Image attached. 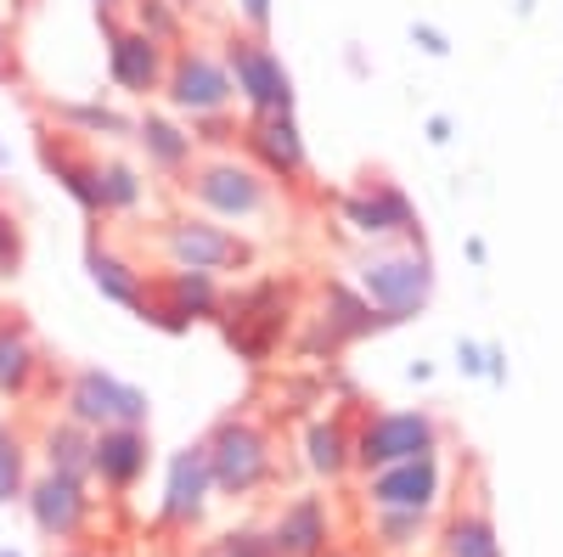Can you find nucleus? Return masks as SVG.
<instances>
[{
    "mask_svg": "<svg viewBox=\"0 0 563 557\" xmlns=\"http://www.w3.org/2000/svg\"><path fill=\"white\" fill-rule=\"evenodd\" d=\"M299 282L294 276H260V282L225 288L214 327L225 338V349L249 360V366H271V355L282 349V338H294L299 327Z\"/></svg>",
    "mask_w": 563,
    "mask_h": 557,
    "instance_id": "f257e3e1",
    "label": "nucleus"
},
{
    "mask_svg": "<svg viewBox=\"0 0 563 557\" xmlns=\"http://www.w3.org/2000/svg\"><path fill=\"white\" fill-rule=\"evenodd\" d=\"M350 282L389 327H406V321H417L434 304V259H429V248H400V243L361 248Z\"/></svg>",
    "mask_w": 563,
    "mask_h": 557,
    "instance_id": "f03ea898",
    "label": "nucleus"
},
{
    "mask_svg": "<svg viewBox=\"0 0 563 557\" xmlns=\"http://www.w3.org/2000/svg\"><path fill=\"white\" fill-rule=\"evenodd\" d=\"M180 192H186V203H192L198 214L225 220V225H249V220H265L276 209V180H265L238 153L198 158L192 169L180 175Z\"/></svg>",
    "mask_w": 563,
    "mask_h": 557,
    "instance_id": "7ed1b4c3",
    "label": "nucleus"
},
{
    "mask_svg": "<svg viewBox=\"0 0 563 557\" xmlns=\"http://www.w3.org/2000/svg\"><path fill=\"white\" fill-rule=\"evenodd\" d=\"M203 450H209L214 495L249 501V495H260L276 479V439H271V428L260 423L254 411L220 416V423L209 428V439H203Z\"/></svg>",
    "mask_w": 563,
    "mask_h": 557,
    "instance_id": "20e7f679",
    "label": "nucleus"
},
{
    "mask_svg": "<svg viewBox=\"0 0 563 557\" xmlns=\"http://www.w3.org/2000/svg\"><path fill=\"white\" fill-rule=\"evenodd\" d=\"M339 220H344L350 237L366 243V248H384V243L429 248L422 220H417V203L406 198V186L389 180V175H361V186L339 192Z\"/></svg>",
    "mask_w": 563,
    "mask_h": 557,
    "instance_id": "39448f33",
    "label": "nucleus"
},
{
    "mask_svg": "<svg viewBox=\"0 0 563 557\" xmlns=\"http://www.w3.org/2000/svg\"><path fill=\"white\" fill-rule=\"evenodd\" d=\"M153 248L164 254V265L180 270H214V276H243L254 270L260 248L243 237L238 225L209 220V214H175L153 231Z\"/></svg>",
    "mask_w": 563,
    "mask_h": 557,
    "instance_id": "423d86ee",
    "label": "nucleus"
},
{
    "mask_svg": "<svg viewBox=\"0 0 563 557\" xmlns=\"http://www.w3.org/2000/svg\"><path fill=\"white\" fill-rule=\"evenodd\" d=\"M164 108L175 119H214V113H231L238 102V85L225 74V57L214 45H175L169 52V74H164Z\"/></svg>",
    "mask_w": 563,
    "mask_h": 557,
    "instance_id": "0eeeda50",
    "label": "nucleus"
},
{
    "mask_svg": "<svg viewBox=\"0 0 563 557\" xmlns=\"http://www.w3.org/2000/svg\"><path fill=\"white\" fill-rule=\"evenodd\" d=\"M63 416L79 428H147L153 416V400L147 389L124 383L119 371H102V366H79L68 389H63Z\"/></svg>",
    "mask_w": 563,
    "mask_h": 557,
    "instance_id": "6e6552de",
    "label": "nucleus"
},
{
    "mask_svg": "<svg viewBox=\"0 0 563 557\" xmlns=\"http://www.w3.org/2000/svg\"><path fill=\"white\" fill-rule=\"evenodd\" d=\"M434 450H445V428L434 411H366L355 428V474L395 468V461Z\"/></svg>",
    "mask_w": 563,
    "mask_h": 557,
    "instance_id": "1a4fd4ad",
    "label": "nucleus"
},
{
    "mask_svg": "<svg viewBox=\"0 0 563 557\" xmlns=\"http://www.w3.org/2000/svg\"><path fill=\"white\" fill-rule=\"evenodd\" d=\"M220 57H225V74H231V85H238V102L249 113H294L299 108L294 74L271 52L265 34H225Z\"/></svg>",
    "mask_w": 563,
    "mask_h": 557,
    "instance_id": "9d476101",
    "label": "nucleus"
},
{
    "mask_svg": "<svg viewBox=\"0 0 563 557\" xmlns=\"http://www.w3.org/2000/svg\"><path fill=\"white\" fill-rule=\"evenodd\" d=\"M97 29H102V45H108V79H113V90L153 102L164 90V74H169V45H158L141 29H130L124 12H97Z\"/></svg>",
    "mask_w": 563,
    "mask_h": 557,
    "instance_id": "9b49d317",
    "label": "nucleus"
},
{
    "mask_svg": "<svg viewBox=\"0 0 563 557\" xmlns=\"http://www.w3.org/2000/svg\"><path fill=\"white\" fill-rule=\"evenodd\" d=\"M238 147L276 186H294L310 175V147H305V130L294 113H249V124L238 130Z\"/></svg>",
    "mask_w": 563,
    "mask_h": 557,
    "instance_id": "f8f14e48",
    "label": "nucleus"
},
{
    "mask_svg": "<svg viewBox=\"0 0 563 557\" xmlns=\"http://www.w3.org/2000/svg\"><path fill=\"white\" fill-rule=\"evenodd\" d=\"M23 506H29V519H34V530H40L45 541H52V546H68V541L85 535L90 513H97V495H90V479L40 474V479H29Z\"/></svg>",
    "mask_w": 563,
    "mask_h": 557,
    "instance_id": "ddd939ff",
    "label": "nucleus"
},
{
    "mask_svg": "<svg viewBox=\"0 0 563 557\" xmlns=\"http://www.w3.org/2000/svg\"><path fill=\"white\" fill-rule=\"evenodd\" d=\"M366 506H400V513H434L445 501V456H411L395 468H372L361 474Z\"/></svg>",
    "mask_w": 563,
    "mask_h": 557,
    "instance_id": "4468645a",
    "label": "nucleus"
},
{
    "mask_svg": "<svg viewBox=\"0 0 563 557\" xmlns=\"http://www.w3.org/2000/svg\"><path fill=\"white\" fill-rule=\"evenodd\" d=\"M214 506V474H209V450L180 445L164 468V495H158V524L164 530H198Z\"/></svg>",
    "mask_w": 563,
    "mask_h": 557,
    "instance_id": "2eb2a0df",
    "label": "nucleus"
},
{
    "mask_svg": "<svg viewBox=\"0 0 563 557\" xmlns=\"http://www.w3.org/2000/svg\"><path fill=\"white\" fill-rule=\"evenodd\" d=\"M147 468H153L147 428H97L90 434V479H97L102 490L124 495V490H135L141 479H147Z\"/></svg>",
    "mask_w": 563,
    "mask_h": 557,
    "instance_id": "dca6fc26",
    "label": "nucleus"
},
{
    "mask_svg": "<svg viewBox=\"0 0 563 557\" xmlns=\"http://www.w3.org/2000/svg\"><path fill=\"white\" fill-rule=\"evenodd\" d=\"M130 142L141 147V158H147V169H158V175H169V180H180L186 169L198 164V135H192V124L186 119H175L169 108L164 113H141L135 119V130H130Z\"/></svg>",
    "mask_w": 563,
    "mask_h": 557,
    "instance_id": "f3484780",
    "label": "nucleus"
},
{
    "mask_svg": "<svg viewBox=\"0 0 563 557\" xmlns=\"http://www.w3.org/2000/svg\"><path fill=\"white\" fill-rule=\"evenodd\" d=\"M40 164L45 175H52L63 192L90 214V220H102V198H97V158H90L68 130H40Z\"/></svg>",
    "mask_w": 563,
    "mask_h": 557,
    "instance_id": "a211bd4d",
    "label": "nucleus"
},
{
    "mask_svg": "<svg viewBox=\"0 0 563 557\" xmlns=\"http://www.w3.org/2000/svg\"><path fill=\"white\" fill-rule=\"evenodd\" d=\"M271 541H276L282 557H327L333 552V513H327V495L282 501V513L271 519Z\"/></svg>",
    "mask_w": 563,
    "mask_h": 557,
    "instance_id": "6ab92c4d",
    "label": "nucleus"
},
{
    "mask_svg": "<svg viewBox=\"0 0 563 557\" xmlns=\"http://www.w3.org/2000/svg\"><path fill=\"white\" fill-rule=\"evenodd\" d=\"M327 333H333L344 349L350 344H361V338H378V333H389V321L372 310L366 299H361V288L355 282H344V276H333V282H321V293H316V310H310Z\"/></svg>",
    "mask_w": 563,
    "mask_h": 557,
    "instance_id": "aec40b11",
    "label": "nucleus"
},
{
    "mask_svg": "<svg viewBox=\"0 0 563 557\" xmlns=\"http://www.w3.org/2000/svg\"><path fill=\"white\" fill-rule=\"evenodd\" d=\"M85 270H90V288H97L108 304L130 310V315L147 304V293H153V276L141 270L130 254H119L113 243H102V237L85 243Z\"/></svg>",
    "mask_w": 563,
    "mask_h": 557,
    "instance_id": "412c9836",
    "label": "nucleus"
},
{
    "mask_svg": "<svg viewBox=\"0 0 563 557\" xmlns=\"http://www.w3.org/2000/svg\"><path fill=\"white\" fill-rule=\"evenodd\" d=\"M153 293L180 315V321H214L220 315V299H225V282L214 270H180V265H169V270H158L153 276Z\"/></svg>",
    "mask_w": 563,
    "mask_h": 557,
    "instance_id": "4be33fe9",
    "label": "nucleus"
},
{
    "mask_svg": "<svg viewBox=\"0 0 563 557\" xmlns=\"http://www.w3.org/2000/svg\"><path fill=\"white\" fill-rule=\"evenodd\" d=\"M305 468L316 479H344L355 474V428H350V411H333V416H316L305 428Z\"/></svg>",
    "mask_w": 563,
    "mask_h": 557,
    "instance_id": "5701e85b",
    "label": "nucleus"
},
{
    "mask_svg": "<svg viewBox=\"0 0 563 557\" xmlns=\"http://www.w3.org/2000/svg\"><path fill=\"white\" fill-rule=\"evenodd\" d=\"M45 378V355L34 344V333L23 321L0 315V394H34V383Z\"/></svg>",
    "mask_w": 563,
    "mask_h": 557,
    "instance_id": "b1692460",
    "label": "nucleus"
},
{
    "mask_svg": "<svg viewBox=\"0 0 563 557\" xmlns=\"http://www.w3.org/2000/svg\"><path fill=\"white\" fill-rule=\"evenodd\" d=\"M434 541H440V557H501V535H496V524L485 513V501L451 513Z\"/></svg>",
    "mask_w": 563,
    "mask_h": 557,
    "instance_id": "393cba45",
    "label": "nucleus"
},
{
    "mask_svg": "<svg viewBox=\"0 0 563 557\" xmlns=\"http://www.w3.org/2000/svg\"><path fill=\"white\" fill-rule=\"evenodd\" d=\"M40 450H45V474H68V479H90V428L79 423H45L40 434Z\"/></svg>",
    "mask_w": 563,
    "mask_h": 557,
    "instance_id": "a878e982",
    "label": "nucleus"
},
{
    "mask_svg": "<svg viewBox=\"0 0 563 557\" xmlns=\"http://www.w3.org/2000/svg\"><path fill=\"white\" fill-rule=\"evenodd\" d=\"M97 198H102V220L135 214L147 203V180H141V169L124 164V158H97Z\"/></svg>",
    "mask_w": 563,
    "mask_h": 557,
    "instance_id": "bb28decb",
    "label": "nucleus"
},
{
    "mask_svg": "<svg viewBox=\"0 0 563 557\" xmlns=\"http://www.w3.org/2000/svg\"><path fill=\"white\" fill-rule=\"evenodd\" d=\"M52 119L68 135H102V142H124V135L135 130V119L108 108V102H52Z\"/></svg>",
    "mask_w": 563,
    "mask_h": 557,
    "instance_id": "cd10ccee",
    "label": "nucleus"
},
{
    "mask_svg": "<svg viewBox=\"0 0 563 557\" xmlns=\"http://www.w3.org/2000/svg\"><path fill=\"white\" fill-rule=\"evenodd\" d=\"M434 535V513H400V506H372V546L411 552L417 541Z\"/></svg>",
    "mask_w": 563,
    "mask_h": 557,
    "instance_id": "c85d7f7f",
    "label": "nucleus"
},
{
    "mask_svg": "<svg viewBox=\"0 0 563 557\" xmlns=\"http://www.w3.org/2000/svg\"><path fill=\"white\" fill-rule=\"evenodd\" d=\"M124 23L130 29H141L147 40H158V45H186V12L175 7V0H130L124 7Z\"/></svg>",
    "mask_w": 563,
    "mask_h": 557,
    "instance_id": "c756f323",
    "label": "nucleus"
},
{
    "mask_svg": "<svg viewBox=\"0 0 563 557\" xmlns=\"http://www.w3.org/2000/svg\"><path fill=\"white\" fill-rule=\"evenodd\" d=\"M29 490V445L12 423H0V506L23 501Z\"/></svg>",
    "mask_w": 563,
    "mask_h": 557,
    "instance_id": "7c9ffc66",
    "label": "nucleus"
},
{
    "mask_svg": "<svg viewBox=\"0 0 563 557\" xmlns=\"http://www.w3.org/2000/svg\"><path fill=\"white\" fill-rule=\"evenodd\" d=\"M29 259V243H23V220L0 203V282H12Z\"/></svg>",
    "mask_w": 563,
    "mask_h": 557,
    "instance_id": "2f4dec72",
    "label": "nucleus"
},
{
    "mask_svg": "<svg viewBox=\"0 0 563 557\" xmlns=\"http://www.w3.org/2000/svg\"><path fill=\"white\" fill-rule=\"evenodd\" d=\"M220 557H282V552H276L271 530H231L220 541Z\"/></svg>",
    "mask_w": 563,
    "mask_h": 557,
    "instance_id": "473e14b6",
    "label": "nucleus"
},
{
    "mask_svg": "<svg viewBox=\"0 0 563 557\" xmlns=\"http://www.w3.org/2000/svg\"><path fill=\"white\" fill-rule=\"evenodd\" d=\"M192 135H198V147L225 153L231 142H238V124H231V113H214V119H192Z\"/></svg>",
    "mask_w": 563,
    "mask_h": 557,
    "instance_id": "72a5a7b5",
    "label": "nucleus"
},
{
    "mask_svg": "<svg viewBox=\"0 0 563 557\" xmlns=\"http://www.w3.org/2000/svg\"><path fill=\"white\" fill-rule=\"evenodd\" d=\"M135 315H141V321H147V327H158V333H169V338H180V333H192V321H180V315H175V310H169V304H164L158 293H147V304H141Z\"/></svg>",
    "mask_w": 563,
    "mask_h": 557,
    "instance_id": "f704fd0d",
    "label": "nucleus"
},
{
    "mask_svg": "<svg viewBox=\"0 0 563 557\" xmlns=\"http://www.w3.org/2000/svg\"><path fill=\"white\" fill-rule=\"evenodd\" d=\"M411 45L422 57H451V34L434 29V23H411Z\"/></svg>",
    "mask_w": 563,
    "mask_h": 557,
    "instance_id": "c9c22d12",
    "label": "nucleus"
},
{
    "mask_svg": "<svg viewBox=\"0 0 563 557\" xmlns=\"http://www.w3.org/2000/svg\"><path fill=\"white\" fill-rule=\"evenodd\" d=\"M456 366H462V378H485V344L479 338H456Z\"/></svg>",
    "mask_w": 563,
    "mask_h": 557,
    "instance_id": "e433bc0d",
    "label": "nucleus"
},
{
    "mask_svg": "<svg viewBox=\"0 0 563 557\" xmlns=\"http://www.w3.org/2000/svg\"><path fill=\"white\" fill-rule=\"evenodd\" d=\"M238 18L249 23V34H265L271 29V0H238Z\"/></svg>",
    "mask_w": 563,
    "mask_h": 557,
    "instance_id": "4c0bfd02",
    "label": "nucleus"
},
{
    "mask_svg": "<svg viewBox=\"0 0 563 557\" xmlns=\"http://www.w3.org/2000/svg\"><path fill=\"white\" fill-rule=\"evenodd\" d=\"M18 74V45H12V23L0 18V85Z\"/></svg>",
    "mask_w": 563,
    "mask_h": 557,
    "instance_id": "58836bf2",
    "label": "nucleus"
},
{
    "mask_svg": "<svg viewBox=\"0 0 563 557\" xmlns=\"http://www.w3.org/2000/svg\"><path fill=\"white\" fill-rule=\"evenodd\" d=\"M485 378H490L496 389H507V349H501V344H485Z\"/></svg>",
    "mask_w": 563,
    "mask_h": 557,
    "instance_id": "ea45409f",
    "label": "nucleus"
},
{
    "mask_svg": "<svg viewBox=\"0 0 563 557\" xmlns=\"http://www.w3.org/2000/svg\"><path fill=\"white\" fill-rule=\"evenodd\" d=\"M422 130H429V142H434V147H451V135H456L451 113H429V124H422Z\"/></svg>",
    "mask_w": 563,
    "mask_h": 557,
    "instance_id": "a19ab883",
    "label": "nucleus"
},
{
    "mask_svg": "<svg viewBox=\"0 0 563 557\" xmlns=\"http://www.w3.org/2000/svg\"><path fill=\"white\" fill-rule=\"evenodd\" d=\"M462 248H467V259H474V265H490V248H485V237H467Z\"/></svg>",
    "mask_w": 563,
    "mask_h": 557,
    "instance_id": "79ce46f5",
    "label": "nucleus"
},
{
    "mask_svg": "<svg viewBox=\"0 0 563 557\" xmlns=\"http://www.w3.org/2000/svg\"><path fill=\"white\" fill-rule=\"evenodd\" d=\"M90 7H97V12H124L130 0H90Z\"/></svg>",
    "mask_w": 563,
    "mask_h": 557,
    "instance_id": "37998d69",
    "label": "nucleus"
},
{
    "mask_svg": "<svg viewBox=\"0 0 563 557\" xmlns=\"http://www.w3.org/2000/svg\"><path fill=\"white\" fill-rule=\"evenodd\" d=\"M175 7H180V12H203V7H209V0H175Z\"/></svg>",
    "mask_w": 563,
    "mask_h": 557,
    "instance_id": "c03bdc74",
    "label": "nucleus"
},
{
    "mask_svg": "<svg viewBox=\"0 0 563 557\" xmlns=\"http://www.w3.org/2000/svg\"><path fill=\"white\" fill-rule=\"evenodd\" d=\"M512 12H519V18H530V12H536V0H519V7H512Z\"/></svg>",
    "mask_w": 563,
    "mask_h": 557,
    "instance_id": "a18cd8bd",
    "label": "nucleus"
},
{
    "mask_svg": "<svg viewBox=\"0 0 563 557\" xmlns=\"http://www.w3.org/2000/svg\"><path fill=\"white\" fill-rule=\"evenodd\" d=\"M327 557H355V552H327Z\"/></svg>",
    "mask_w": 563,
    "mask_h": 557,
    "instance_id": "49530a36",
    "label": "nucleus"
},
{
    "mask_svg": "<svg viewBox=\"0 0 563 557\" xmlns=\"http://www.w3.org/2000/svg\"><path fill=\"white\" fill-rule=\"evenodd\" d=\"M0 169H7V147H0Z\"/></svg>",
    "mask_w": 563,
    "mask_h": 557,
    "instance_id": "de8ad7c7",
    "label": "nucleus"
},
{
    "mask_svg": "<svg viewBox=\"0 0 563 557\" xmlns=\"http://www.w3.org/2000/svg\"><path fill=\"white\" fill-rule=\"evenodd\" d=\"M63 557H85V552H63Z\"/></svg>",
    "mask_w": 563,
    "mask_h": 557,
    "instance_id": "09e8293b",
    "label": "nucleus"
},
{
    "mask_svg": "<svg viewBox=\"0 0 563 557\" xmlns=\"http://www.w3.org/2000/svg\"><path fill=\"white\" fill-rule=\"evenodd\" d=\"M0 557H18V552H0Z\"/></svg>",
    "mask_w": 563,
    "mask_h": 557,
    "instance_id": "8fccbe9b",
    "label": "nucleus"
}]
</instances>
